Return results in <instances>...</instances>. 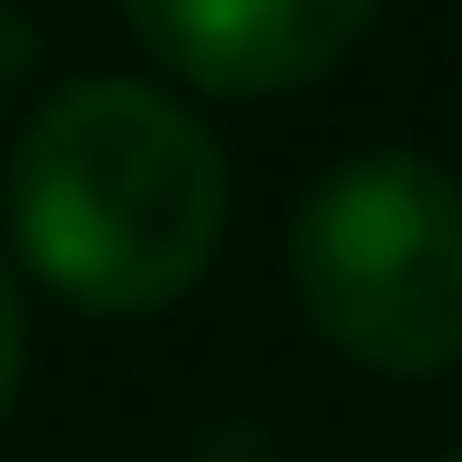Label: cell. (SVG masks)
<instances>
[{"label":"cell","mask_w":462,"mask_h":462,"mask_svg":"<svg viewBox=\"0 0 462 462\" xmlns=\"http://www.w3.org/2000/svg\"><path fill=\"white\" fill-rule=\"evenodd\" d=\"M32 72H42V32H32V11H21V0H0V114L32 93Z\"/></svg>","instance_id":"277c9868"},{"label":"cell","mask_w":462,"mask_h":462,"mask_svg":"<svg viewBox=\"0 0 462 462\" xmlns=\"http://www.w3.org/2000/svg\"><path fill=\"white\" fill-rule=\"evenodd\" d=\"M21 267L93 319H154L226 247V154L165 83L83 72L11 144Z\"/></svg>","instance_id":"6da1fadb"},{"label":"cell","mask_w":462,"mask_h":462,"mask_svg":"<svg viewBox=\"0 0 462 462\" xmlns=\"http://www.w3.org/2000/svg\"><path fill=\"white\" fill-rule=\"evenodd\" d=\"M288 298L349 370L442 380L462 360V175L411 144L329 165L288 216Z\"/></svg>","instance_id":"7a4b0ae2"},{"label":"cell","mask_w":462,"mask_h":462,"mask_svg":"<svg viewBox=\"0 0 462 462\" xmlns=\"http://www.w3.org/2000/svg\"><path fill=\"white\" fill-rule=\"evenodd\" d=\"M124 21L185 93L267 103L329 83L370 42L380 0H124Z\"/></svg>","instance_id":"3957f363"},{"label":"cell","mask_w":462,"mask_h":462,"mask_svg":"<svg viewBox=\"0 0 462 462\" xmlns=\"http://www.w3.org/2000/svg\"><path fill=\"white\" fill-rule=\"evenodd\" d=\"M442 462H462V452H442Z\"/></svg>","instance_id":"8992f818"},{"label":"cell","mask_w":462,"mask_h":462,"mask_svg":"<svg viewBox=\"0 0 462 462\" xmlns=\"http://www.w3.org/2000/svg\"><path fill=\"white\" fill-rule=\"evenodd\" d=\"M21 360H32V319H21V278L0 267V421L21 401Z\"/></svg>","instance_id":"5b68a950"}]
</instances>
